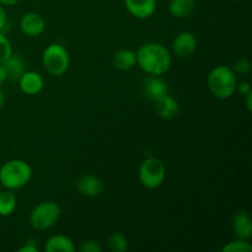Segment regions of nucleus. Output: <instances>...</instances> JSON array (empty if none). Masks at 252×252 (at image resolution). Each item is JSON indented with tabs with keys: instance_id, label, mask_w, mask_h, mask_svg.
Listing matches in <instances>:
<instances>
[{
	"instance_id": "5701e85b",
	"label": "nucleus",
	"mask_w": 252,
	"mask_h": 252,
	"mask_svg": "<svg viewBox=\"0 0 252 252\" xmlns=\"http://www.w3.org/2000/svg\"><path fill=\"white\" fill-rule=\"evenodd\" d=\"M233 69V71L235 74H239V75H246L251 71V63L248 58L245 57H241V58L236 59L234 62L233 66H230Z\"/></svg>"
},
{
	"instance_id": "20e7f679",
	"label": "nucleus",
	"mask_w": 252,
	"mask_h": 252,
	"mask_svg": "<svg viewBox=\"0 0 252 252\" xmlns=\"http://www.w3.org/2000/svg\"><path fill=\"white\" fill-rule=\"evenodd\" d=\"M42 64L48 74L53 76H62L68 71L70 57L65 47L59 43H51L43 51Z\"/></svg>"
},
{
	"instance_id": "4468645a",
	"label": "nucleus",
	"mask_w": 252,
	"mask_h": 252,
	"mask_svg": "<svg viewBox=\"0 0 252 252\" xmlns=\"http://www.w3.org/2000/svg\"><path fill=\"white\" fill-rule=\"evenodd\" d=\"M155 110L162 120H172L179 115L180 105L176 98L166 94L155 101Z\"/></svg>"
},
{
	"instance_id": "0eeeda50",
	"label": "nucleus",
	"mask_w": 252,
	"mask_h": 252,
	"mask_svg": "<svg viewBox=\"0 0 252 252\" xmlns=\"http://www.w3.org/2000/svg\"><path fill=\"white\" fill-rule=\"evenodd\" d=\"M197 38L192 32H180L172 42V51L179 58H189L196 52Z\"/></svg>"
},
{
	"instance_id": "4be33fe9",
	"label": "nucleus",
	"mask_w": 252,
	"mask_h": 252,
	"mask_svg": "<svg viewBox=\"0 0 252 252\" xmlns=\"http://www.w3.org/2000/svg\"><path fill=\"white\" fill-rule=\"evenodd\" d=\"M12 54V47L5 33L0 32V64L4 63Z\"/></svg>"
},
{
	"instance_id": "6e6552de",
	"label": "nucleus",
	"mask_w": 252,
	"mask_h": 252,
	"mask_svg": "<svg viewBox=\"0 0 252 252\" xmlns=\"http://www.w3.org/2000/svg\"><path fill=\"white\" fill-rule=\"evenodd\" d=\"M20 29L22 33L29 37H37L43 33L46 29V21L37 12H27L21 17Z\"/></svg>"
},
{
	"instance_id": "7ed1b4c3",
	"label": "nucleus",
	"mask_w": 252,
	"mask_h": 252,
	"mask_svg": "<svg viewBox=\"0 0 252 252\" xmlns=\"http://www.w3.org/2000/svg\"><path fill=\"white\" fill-rule=\"evenodd\" d=\"M31 177L32 167L25 160H9L0 167V185L10 191L26 186Z\"/></svg>"
},
{
	"instance_id": "bb28decb",
	"label": "nucleus",
	"mask_w": 252,
	"mask_h": 252,
	"mask_svg": "<svg viewBox=\"0 0 252 252\" xmlns=\"http://www.w3.org/2000/svg\"><path fill=\"white\" fill-rule=\"evenodd\" d=\"M19 252H38V249L31 243V244H27V245H24L22 248H20Z\"/></svg>"
},
{
	"instance_id": "39448f33",
	"label": "nucleus",
	"mask_w": 252,
	"mask_h": 252,
	"mask_svg": "<svg viewBox=\"0 0 252 252\" xmlns=\"http://www.w3.org/2000/svg\"><path fill=\"white\" fill-rule=\"evenodd\" d=\"M61 213V207L56 202H41L30 213V224L36 230H47L57 223Z\"/></svg>"
},
{
	"instance_id": "7c9ffc66",
	"label": "nucleus",
	"mask_w": 252,
	"mask_h": 252,
	"mask_svg": "<svg viewBox=\"0 0 252 252\" xmlns=\"http://www.w3.org/2000/svg\"><path fill=\"white\" fill-rule=\"evenodd\" d=\"M4 102H5V94H4V91L1 90V88H0V108L2 107Z\"/></svg>"
},
{
	"instance_id": "f3484780",
	"label": "nucleus",
	"mask_w": 252,
	"mask_h": 252,
	"mask_svg": "<svg viewBox=\"0 0 252 252\" xmlns=\"http://www.w3.org/2000/svg\"><path fill=\"white\" fill-rule=\"evenodd\" d=\"M196 9L194 0H171L169 4V12L176 19H187Z\"/></svg>"
},
{
	"instance_id": "c85d7f7f",
	"label": "nucleus",
	"mask_w": 252,
	"mask_h": 252,
	"mask_svg": "<svg viewBox=\"0 0 252 252\" xmlns=\"http://www.w3.org/2000/svg\"><path fill=\"white\" fill-rule=\"evenodd\" d=\"M245 97H246V107H248L249 112H251L252 111V93L248 94Z\"/></svg>"
},
{
	"instance_id": "9b49d317",
	"label": "nucleus",
	"mask_w": 252,
	"mask_h": 252,
	"mask_svg": "<svg viewBox=\"0 0 252 252\" xmlns=\"http://www.w3.org/2000/svg\"><path fill=\"white\" fill-rule=\"evenodd\" d=\"M126 9L137 19H149L157 9V0H125Z\"/></svg>"
},
{
	"instance_id": "a211bd4d",
	"label": "nucleus",
	"mask_w": 252,
	"mask_h": 252,
	"mask_svg": "<svg viewBox=\"0 0 252 252\" xmlns=\"http://www.w3.org/2000/svg\"><path fill=\"white\" fill-rule=\"evenodd\" d=\"M75 250L74 243L65 235H53L44 245L46 252H73Z\"/></svg>"
},
{
	"instance_id": "1a4fd4ad",
	"label": "nucleus",
	"mask_w": 252,
	"mask_h": 252,
	"mask_svg": "<svg viewBox=\"0 0 252 252\" xmlns=\"http://www.w3.org/2000/svg\"><path fill=\"white\" fill-rule=\"evenodd\" d=\"M143 91H144L147 98L155 102L160 97L169 94V85H167L166 80L160 78V75H149L144 80Z\"/></svg>"
},
{
	"instance_id": "473e14b6",
	"label": "nucleus",
	"mask_w": 252,
	"mask_h": 252,
	"mask_svg": "<svg viewBox=\"0 0 252 252\" xmlns=\"http://www.w3.org/2000/svg\"><path fill=\"white\" fill-rule=\"evenodd\" d=\"M0 187H1V185H0Z\"/></svg>"
},
{
	"instance_id": "cd10ccee",
	"label": "nucleus",
	"mask_w": 252,
	"mask_h": 252,
	"mask_svg": "<svg viewBox=\"0 0 252 252\" xmlns=\"http://www.w3.org/2000/svg\"><path fill=\"white\" fill-rule=\"evenodd\" d=\"M6 79L7 78H6V73H5L4 66H2V64H0V86L5 83V80H6Z\"/></svg>"
},
{
	"instance_id": "2eb2a0df",
	"label": "nucleus",
	"mask_w": 252,
	"mask_h": 252,
	"mask_svg": "<svg viewBox=\"0 0 252 252\" xmlns=\"http://www.w3.org/2000/svg\"><path fill=\"white\" fill-rule=\"evenodd\" d=\"M112 64L118 70H130L133 66L137 65V53L128 48L120 49V51H117L113 54Z\"/></svg>"
},
{
	"instance_id": "9d476101",
	"label": "nucleus",
	"mask_w": 252,
	"mask_h": 252,
	"mask_svg": "<svg viewBox=\"0 0 252 252\" xmlns=\"http://www.w3.org/2000/svg\"><path fill=\"white\" fill-rule=\"evenodd\" d=\"M231 228L235 238L250 240L252 238V221L246 211H238L233 216Z\"/></svg>"
},
{
	"instance_id": "a878e982",
	"label": "nucleus",
	"mask_w": 252,
	"mask_h": 252,
	"mask_svg": "<svg viewBox=\"0 0 252 252\" xmlns=\"http://www.w3.org/2000/svg\"><path fill=\"white\" fill-rule=\"evenodd\" d=\"M6 26H7L6 11H5L4 6L0 4V32H2V33H4L5 30H6Z\"/></svg>"
},
{
	"instance_id": "ddd939ff",
	"label": "nucleus",
	"mask_w": 252,
	"mask_h": 252,
	"mask_svg": "<svg viewBox=\"0 0 252 252\" xmlns=\"http://www.w3.org/2000/svg\"><path fill=\"white\" fill-rule=\"evenodd\" d=\"M76 189L85 197H97L103 189V184L95 175H85L76 181Z\"/></svg>"
},
{
	"instance_id": "f03ea898",
	"label": "nucleus",
	"mask_w": 252,
	"mask_h": 252,
	"mask_svg": "<svg viewBox=\"0 0 252 252\" xmlns=\"http://www.w3.org/2000/svg\"><path fill=\"white\" fill-rule=\"evenodd\" d=\"M236 74L228 65H218L212 69L207 78V85L214 97L226 100L235 94Z\"/></svg>"
},
{
	"instance_id": "c756f323",
	"label": "nucleus",
	"mask_w": 252,
	"mask_h": 252,
	"mask_svg": "<svg viewBox=\"0 0 252 252\" xmlns=\"http://www.w3.org/2000/svg\"><path fill=\"white\" fill-rule=\"evenodd\" d=\"M17 1H19V0H0V4H1L2 6H12V5L16 4Z\"/></svg>"
},
{
	"instance_id": "dca6fc26",
	"label": "nucleus",
	"mask_w": 252,
	"mask_h": 252,
	"mask_svg": "<svg viewBox=\"0 0 252 252\" xmlns=\"http://www.w3.org/2000/svg\"><path fill=\"white\" fill-rule=\"evenodd\" d=\"M2 66L6 73V78L10 80H19L25 73V63L24 59L19 54L12 53L6 61L2 63Z\"/></svg>"
},
{
	"instance_id": "f257e3e1",
	"label": "nucleus",
	"mask_w": 252,
	"mask_h": 252,
	"mask_svg": "<svg viewBox=\"0 0 252 252\" xmlns=\"http://www.w3.org/2000/svg\"><path fill=\"white\" fill-rule=\"evenodd\" d=\"M135 53L137 64L149 75H162L171 66V53L166 47L158 42L143 44Z\"/></svg>"
},
{
	"instance_id": "2f4dec72",
	"label": "nucleus",
	"mask_w": 252,
	"mask_h": 252,
	"mask_svg": "<svg viewBox=\"0 0 252 252\" xmlns=\"http://www.w3.org/2000/svg\"><path fill=\"white\" fill-rule=\"evenodd\" d=\"M230 1H240V0H230Z\"/></svg>"
},
{
	"instance_id": "423d86ee",
	"label": "nucleus",
	"mask_w": 252,
	"mask_h": 252,
	"mask_svg": "<svg viewBox=\"0 0 252 252\" xmlns=\"http://www.w3.org/2000/svg\"><path fill=\"white\" fill-rule=\"evenodd\" d=\"M139 181L145 189H158L164 182L166 176V169L164 162L158 158H148L139 167Z\"/></svg>"
},
{
	"instance_id": "aec40b11",
	"label": "nucleus",
	"mask_w": 252,
	"mask_h": 252,
	"mask_svg": "<svg viewBox=\"0 0 252 252\" xmlns=\"http://www.w3.org/2000/svg\"><path fill=\"white\" fill-rule=\"evenodd\" d=\"M107 246L112 252H126L128 250V240L123 234L113 233L108 236Z\"/></svg>"
},
{
	"instance_id": "6ab92c4d",
	"label": "nucleus",
	"mask_w": 252,
	"mask_h": 252,
	"mask_svg": "<svg viewBox=\"0 0 252 252\" xmlns=\"http://www.w3.org/2000/svg\"><path fill=\"white\" fill-rule=\"evenodd\" d=\"M16 196L10 189L0 191V217L11 216L16 209Z\"/></svg>"
},
{
	"instance_id": "393cba45",
	"label": "nucleus",
	"mask_w": 252,
	"mask_h": 252,
	"mask_svg": "<svg viewBox=\"0 0 252 252\" xmlns=\"http://www.w3.org/2000/svg\"><path fill=\"white\" fill-rule=\"evenodd\" d=\"M235 93H239L240 95L246 96L248 94L252 93L251 84L249 81H240V83H236V89Z\"/></svg>"
},
{
	"instance_id": "f8f14e48",
	"label": "nucleus",
	"mask_w": 252,
	"mask_h": 252,
	"mask_svg": "<svg viewBox=\"0 0 252 252\" xmlns=\"http://www.w3.org/2000/svg\"><path fill=\"white\" fill-rule=\"evenodd\" d=\"M17 81L21 91L26 95H37L41 93L44 85L42 75L36 71H25Z\"/></svg>"
},
{
	"instance_id": "412c9836",
	"label": "nucleus",
	"mask_w": 252,
	"mask_h": 252,
	"mask_svg": "<svg viewBox=\"0 0 252 252\" xmlns=\"http://www.w3.org/2000/svg\"><path fill=\"white\" fill-rule=\"evenodd\" d=\"M223 252H251L252 245L249 243V240H243V239H238L236 240L230 241L226 244L223 249Z\"/></svg>"
},
{
	"instance_id": "b1692460",
	"label": "nucleus",
	"mask_w": 252,
	"mask_h": 252,
	"mask_svg": "<svg viewBox=\"0 0 252 252\" xmlns=\"http://www.w3.org/2000/svg\"><path fill=\"white\" fill-rule=\"evenodd\" d=\"M79 250L81 252H101L102 248L98 245V243L94 240H85L81 241L80 245H79Z\"/></svg>"
}]
</instances>
